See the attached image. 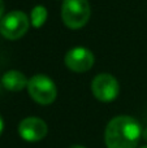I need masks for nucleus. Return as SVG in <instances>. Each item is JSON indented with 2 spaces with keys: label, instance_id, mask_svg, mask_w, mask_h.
Instances as JSON below:
<instances>
[{
  "label": "nucleus",
  "instance_id": "nucleus-8",
  "mask_svg": "<svg viewBox=\"0 0 147 148\" xmlns=\"http://www.w3.org/2000/svg\"><path fill=\"white\" fill-rule=\"evenodd\" d=\"M29 79L25 77V74H22L18 70H8L7 73H4V75L1 77V83L7 90L13 92H17L23 90L25 87H27Z\"/></svg>",
  "mask_w": 147,
  "mask_h": 148
},
{
  "label": "nucleus",
  "instance_id": "nucleus-2",
  "mask_svg": "<svg viewBox=\"0 0 147 148\" xmlns=\"http://www.w3.org/2000/svg\"><path fill=\"white\" fill-rule=\"evenodd\" d=\"M91 8L87 0H63L61 18L65 26L77 30L90 20Z\"/></svg>",
  "mask_w": 147,
  "mask_h": 148
},
{
  "label": "nucleus",
  "instance_id": "nucleus-3",
  "mask_svg": "<svg viewBox=\"0 0 147 148\" xmlns=\"http://www.w3.org/2000/svg\"><path fill=\"white\" fill-rule=\"evenodd\" d=\"M27 92L31 99L41 105H48L54 103L57 95L54 81L44 74H35L29 79Z\"/></svg>",
  "mask_w": 147,
  "mask_h": 148
},
{
  "label": "nucleus",
  "instance_id": "nucleus-13",
  "mask_svg": "<svg viewBox=\"0 0 147 148\" xmlns=\"http://www.w3.org/2000/svg\"><path fill=\"white\" fill-rule=\"evenodd\" d=\"M69 148H86V147H82V146H72V147H69Z\"/></svg>",
  "mask_w": 147,
  "mask_h": 148
},
{
  "label": "nucleus",
  "instance_id": "nucleus-14",
  "mask_svg": "<svg viewBox=\"0 0 147 148\" xmlns=\"http://www.w3.org/2000/svg\"><path fill=\"white\" fill-rule=\"evenodd\" d=\"M141 148H147V146H143V147H141Z\"/></svg>",
  "mask_w": 147,
  "mask_h": 148
},
{
  "label": "nucleus",
  "instance_id": "nucleus-7",
  "mask_svg": "<svg viewBox=\"0 0 147 148\" xmlns=\"http://www.w3.org/2000/svg\"><path fill=\"white\" fill-rule=\"evenodd\" d=\"M47 125L39 117H26L18 125V134L26 142H39L47 135Z\"/></svg>",
  "mask_w": 147,
  "mask_h": 148
},
{
  "label": "nucleus",
  "instance_id": "nucleus-12",
  "mask_svg": "<svg viewBox=\"0 0 147 148\" xmlns=\"http://www.w3.org/2000/svg\"><path fill=\"white\" fill-rule=\"evenodd\" d=\"M142 136H143V138H145V140L147 142V127H146L145 130L142 131Z\"/></svg>",
  "mask_w": 147,
  "mask_h": 148
},
{
  "label": "nucleus",
  "instance_id": "nucleus-5",
  "mask_svg": "<svg viewBox=\"0 0 147 148\" xmlns=\"http://www.w3.org/2000/svg\"><path fill=\"white\" fill-rule=\"evenodd\" d=\"M91 91L93 95L103 103L112 101L117 97L120 92V86L117 79L112 74L102 73L98 74L91 82Z\"/></svg>",
  "mask_w": 147,
  "mask_h": 148
},
{
  "label": "nucleus",
  "instance_id": "nucleus-6",
  "mask_svg": "<svg viewBox=\"0 0 147 148\" xmlns=\"http://www.w3.org/2000/svg\"><path fill=\"white\" fill-rule=\"evenodd\" d=\"M95 62L94 53L85 47H74L65 55V65L76 73H85L93 68Z\"/></svg>",
  "mask_w": 147,
  "mask_h": 148
},
{
  "label": "nucleus",
  "instance_id": "nucleus-4",
  "mask_svg": "<svg viewBox=\"0 0 147 148\" xmlns=\"http://www.w3.org/2000/svg\"><path fill=\"white\" fill-rule=\"evenodd\" d=\"M30 18L21 10H12L0 20V34L5 39L17 40L29 30Z\"/></svg>",
  "mask_w": 147,
  "mask_h": 148
},
{
  "label": "nucleus",
  "instance_id": "nucleus-1",
  "mask_svg": "<svg viewBox=\"0 0 147 148\" xmlns=\"http://www.w3.org/2000/svg\"><path fill=\"white\" fill-rule=\"evenodd\" d=\"M142 127L135 118L130 116H117L108 122L104 133L107 148H135Z\"/></svg>",
  "mask_w": 147,
  "mask_h": 148
},
{
  "label": "nucleus",
  "instance_id": "nucleus-9",
  "mask_svg": "<svg viewBox=\"0 0 147 148\" xmlns=\"http://www.w3.org/2000/svg\"><path fill=\"white\" fill-rule=\"evenodd\" d=\"M47 17H48V12L47 9L43 7V5H36V7L33 8L30 14V22L34 27H41V26L44 25Z\"/></svg>",
  "mask_w": 147,
  "mask_h": 148
},
{
  "label": "nucleus",
  "instance_id": "nucleus-11",
  "mask_svg": "<svg viewBox=\"0 0 147 148\" xmlns=\"http://www.w3.org/2000/svg\"><path fill=\"white\" fill-rule=\"evenodd\" d=\"M3 129H4V122H3V118H1V116H0V134H1Z\"/></svg>",
  "mask_w": 147,
  "mask_h": 148
},
{
  "label": "nucleus",
  "instance_id": "nucleus-10",
  "mask_svg": "<svg viewBox=\"0 0 147 148\" xmlns=\"http://www.w3.org/2000/svg\"><path fill=\"white\" fill-rule=\"evenodd\" d=\"M4 3H3V0H0V20L3 18V13H4Z\"/></svg>",
  "mask_w": 147,
  "mask_h": 148
}]
</instances>
